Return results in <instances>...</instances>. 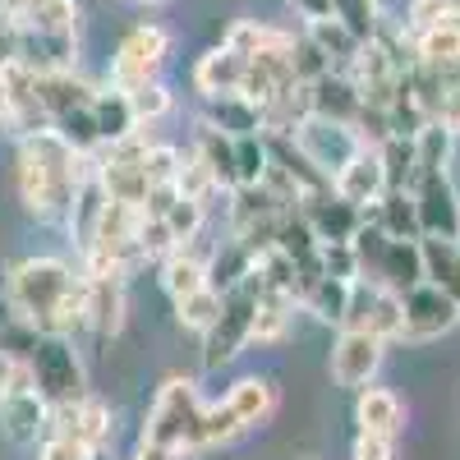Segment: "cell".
<instances>
[{
    "label": "cell",
    "mask_w": 460,
    "mask_h": 460,
    "mask_svg": "<svg viewBox=\"0 0 460 460\" xmlns=\"http://www.w3.org/2000/svg\"><path fill=\"white\" fill-rule=\"evenodd\" d=\"M10 314L47 336H74L88 323V272L65 258H23L5 272Z\"/></svg>",
    "instance_id": "obj_1"
},
{
    "label": "cell",
    "mask_w": 460,
    "mask_h": 460,
    "mask_svg": "<svg viewBox=\"0 0 460 460\" xmlns=\"http://www.w3.org/2000/svg\"><path fill=\"white\" fill-rule=\"evenodd\" d=\"M97 175V157H79L56 129L28 134L19 138V157H14V189L19 203L28 208V217L37 221H69L74 194L79 184Z\"/></svg>",
    "instance_id": "obj_2"
},
{
    "label": "cell",
    "mask_w": 460,
    "mask_h": 460,
    "mask_svg": "<svg viewBox=\"0 0 460 460\" xmlns=\"http://www.w3.org/2000/svg\"><path fill=\"white\" fill-rule=\"evenodd\" d=\"M203 401L194 392L189 377H166L157 401H152L147 419H143V442H157V447H171L180 456L199 451V438H203Z\"/></svg>",
    "instance_id": "obj_3"
},
{
    "label": "cell",
    "mask_w": 460,
    "mask_h": 460,
    "mask_svg": "<svg viewBox=\"0 0 460 460\" xmlns=\"http://www.w3.org/2000/svg\"><path fill=\"white\" fill-rule=\"evenodd\" d=\"M23 368L32 377V387L42 392V401L51 410L60 405H74L88 396V377H84V364H79V350H74V336H47L37 332L28 355H23Z\"/></svg>",
    "instance_id": "obj_4"
},
{
    "label": "cell",
    "mask_w": 460,
    "mask_h": 460,
    "mask_svg": "<svg viewBox=\"0 0 460 460\" xmlns=\"http://www.w3.org/2000/svg\"><path fill=\"white\" fill-rule=\"evenodd\" d=\"M359 253V281H373L392 295H405L424 281V253L419 240H387L377 226L364 221V230L350 240Z\"/></svg>",
    "instance_id": "obj_5"
},
{
    "label": "cell",
    "mask_w": 460,
    "mask_h": 460,
    "mask_svg": "<svg viewBox=\"0 0 460 460\" xmlns=\"http://www.w3.org/2000/svg\"><path fill=\"white\" fill-rule=\"evenodd\" d=\"M0 433L14 447H42L51 438V405L23 364H0Z\"/></svg>",
    "instance_id": "obj_6"
},
{
    "label": "cell",
    "mask_w": 460,
    "mask_h": 460,
    "mask_svg": "<svg viewBox=\"0 0 460 460\" xmlns=\"http://www.w3.org/2000/svg\"><path fill=\"white\" fill-rule=\"evenodd\" d=\"M166 56H171V32L162 23H134L111 56V88L138 93L147 84H157Z\"/></svg>",
    "instance_id": "obj_7"
},
{
    "label": "cell",
    "mask_w": 460,
    "mask_h": 460,
    "mask_svg": "<svg viewBox=\"0 0 460 460\" xmlns=\"http://www.w3.org/2000/svg\"><path fill=\"white\" fill-rule=\"evenodd\" d=\"M258 286H253V277L244 281V286H235V290H226V299H221V318L203 332V368L212 373V368H221V364H230L244 345L253 341V318H258Z\"/></svg>",
    "instance_id": "obj_8"
},
{
    "label": "cell",
    "mask_w": 460,
    "mask_h": 460,
    "mask_svg": "<svg viewBox=\"0 0 460 460\" xmlns=\"http://www.w3.org/2000/svg\"><path fill=\"white\" fill-rule=\"evenodd\" d=\"M304 157H309V166L327 180H336L345 166L355 162V152L364 147L359 129L355 125H341V120H318V115H309L295 134H286Z\"/></svg>",
    "instance_id": "obj_9"
},
{
    "label": "cell",
    "mask_w": 460,
    "mask_h": 460,
    "mask_svg": "<svg viewBox=\"0 0 460 460\" xmlns=\"http://www.w3.org/2000/svg\"><path fill=\"white\" fill-rule=\"evenodd\" d=\"M414 217H419V240L438 235V240H460V189L451 171H424L410 184Z\"/></svg>",
    "instance_id": "obj_10"
},
{
    "label": "cell",
    "mask_w": 460,
    "mask_h": 460,
    "mask_svg": "<svg viewBox=\"0 0 460 460\" xmlns=\"http://www.w3.org/2000/svg\"><path fill=\"white\" fill-rule=\"evenodd\" d=\"M456 327H460V309H456V299H447L438 286L419 281L414 290L401 295V341L424 345V341H438Z\"/></svg>",
    "instance_id": "obj_11"
},
{
    "label": "cell",
    "mask_w": 460,
    "mask_h": 460,
    "mask_svg": "<svg viewBox=\"0 0 460 460\" xmlns=\"http://www.w3.org/2000/svg\"><path fill=\"white\" fill-rule=\"evenodd\" d=\"M382 350H387V341H377L368 332H355V327H341L336 345H332V382L345 392H359L377 377L382 368Z\"/></svg>",
    "instance_id": "obj_12"
},
{
    "label": "cell",
    "mask_w": 460,
    "mask_h": 460,
    "mask_svg": "<svg viewBox=\"0 0 460 460\" xmlns=\"http://www.w3.org/2000/svg\"><path fill=\"white\" fill-rule=\"evenodd\" d=\"M341 327L368 332L377 341H401V295L382 290L373 281H355L350 286V309H345Z\"/></svg>",
    "instance_id": "obj_13"
},
{
    "label": "cell",
    "mask_w": 460,
    "mask_h": 460,
    "mask_svg": "<svg viewBox=\"0 0 460 460\" xmlns=\"http://www.w3.org/2000/svg\"><path fill=\"white\" fill-rule=\"evenodd\" d=\"M51 438L74 442L84 456L106 451V442H111V410H106V401L84 396V401H74V405L51 410Z\"/></svg>",
    "instance_id": "obj_14"
},
{
    "label": "cell",
    "mask_w": 460,
    "mask_h": 460,
    "mask_svg": "<svg viewBox=\"0 0 460 460\" xmlns=\"http://www.w3.org/2000/svg\"><path fill=\"white\" fill-rule=\"evenodd\" d=\"M299 217L309 221V230L318 235V244H350L364 230V208L345 203L341 194H309L299 199Z\"/></svg>",
    "instance_id": "obj_15"
},
{
    "label": "cell",
    "mask_w": 460,
    "mask_h": 460,
    "mask_svg": "<svg viewBox=\"0 0 460 460\" xmlns=\"http://www.w3.org/2000/svg\"><path fill=\"white\" fill-rule=\"evenodd\" d=\"M244 69H249V56H240L235 47H212L199 56L194 65V88L203 93V102H217V97H235L244 93Z\"/></svg>",
    "instance_id": "obj_16"
},
{
    "label": "cell",
    "mask_w": 460,
    "mask_h": 460,
    "mask_svg": "<svg viewBox=\"0 0 460 460\" xmlns=\"http://www.w3.org/2000/svg\"><path fill=\"white\" fill-rule=\"evenodd\" d=\"M332 194H341L345 203H355V208H364V212H368L382 194H387V171H382V157H377L373 143H364V147L355 152V162L332 180Z\"/></svg>",
    "instance_id": "obj_17"
},
{
    "label": "cell",
    "mask_w": 460,
    "mask_h": 460,
    "mask_svg": "<svg viewBox=\"0 0 460 460\" xmlns=\"http://www.w3.org/2000/svg\"><path fill=\"white\" fill-rule=\"evenodd\" d=\"M304 88H309V115H318V120H341V125L359 120L364 102H359V93H355V84H350L345 69H327L323 79L304 84Z\"/></svg>",
    "instance_id": "obj_18"
},
{
    "label": "cell",
    "mask_w": 460,
    "mask_h": 460,
    "mask_svg": "<svg viewBox=\"0 0 460 460\" xmlns=\"http://www.w3.org/2000/svg\"><path fill=\"white\" fill-rule=\"evenodd\" d=\"M74 32H37V28H19V65H28L32 74H60L74 69Z\"/></svg>",
    "instance_id": "obj_19"
},
{
    "label": "cell",
    "mask_w": 460,
    "mask_h": 460,
    "mask_svg": "<svg viewBox=\"0 0 460 460\" xmlns=\"http://www.w3.org/2000/svg\"><path fill=\"white\" fill-rule=\"evenodd\" d=\"M226 405L230 414L240 419V429H262L267 419L277 414V382L272 377H262V373H244L230 382V392H226Z\"/></svg>",
    "instance_id": "obj_20"
},
{
    "label": "cell",
    "mask_w": 460,
    "mask_h": 460,
    "mask_svg": "<svg viewBox=\"0 0 460 460\" xmlns=\"http://www.w3.org/2000/svg\"><path fill=\"white\" fill-rule=\"evenodd\" d=\"M355 424H359V433H387V438H396L401 429H405V405H401V396L392 392V387H359L355 392Z\"/></svg>",
    "instance_id": "obj_21"
},
{
    "label": "cell",
    "mask_w": 460,
    "mask_h": 460,
    "mask_svg": "<svg viewBox=\"0 0 460 460\" xmlns=\"http://www.w3.org/2000/svg\"><path fill=\"white\" fill-rule=\"evenodd\" d=\"M208 262H212V258L199 253L194 244H180V249H171V253L162 258V277H157V281H162V290L171 295V304L208 286Z\"/></svg>",
    "instance_id": "obj_22"
},
{
    "label": "cell",
    "mask_w": 460,
    "mask_h": 460,
    "mask_svg": "<svg viewBox=\"0 0 460 460\" xmlns=\"http://www.w3.org/2000/svg\"><path fill=\"white\" fill-rule=\"evenodd\" d=\"M97 336H115L125 327V281L120 277H88V323Z\"/></svg>",
    "instance_id": "obj_23"
},
{
    "label": "cell",
    "mask_w": 460,
    "mask_h": 460,
    "mask_svg": "<svg viewBox=\"0 0 460 460\" xmlns=\"http://www.w3.org/2000/svg\"><path fill=\"white\" fill-rule=\"evenodd\" d=\"M419 253H424V281L438 286L447 299H456V309H460V240L424 235Z\"/></svg>",
    "instance_id": "obj_24"
},
{
    "label": "cell",
    "mask_w": 460,
    "mask_h": 460,
    "mask_svg": "<svg viewBox=\"0 0 460 460\" xmlns=\"http://www.w3.org/2000/svg\"><path fill=\"white\" fill-rule=\"evenodd\" d=\"M97 88H88L74 69H60V74H37V102L51 115H65V111H79V106H93Z\"/></svg>",
    "instance_id": "obj_25"
},
{
    "label": "cell",
    "mask_w": 460,
    "mask_h": 460,
    "mask_svg": "<svg viewBox=\"0 0 460 460\" xmlns=\"http://www.w3.org/2000/svg\"><path fill=\"white\" fill-rule=\"evenodd\" d=\"M368 226H377L387 240H419V217H414V199H410V189H387L373 212H364Z\"/></svg>",
    "instance_id": "obj_26"
},
{
    "label": "cell",
    "mask_w": 460,
    "mask_h": 460,
    "mask_svg": "<svg viewBox=\"0 0 460 460\" xmlns=\"http://www.w3.org/2000/svg\"><path fill=\"white\" fill-rule=\"evenodd\" d=\"M93 120H97V134H102V147H115L125 143L129 134H138V120H134V106H129V93H97L93 97Z\"/></svg>",
    "instance_id": "obj_27"
},
{
    "label": "cell",
    "mask_w": 460,
    "mask_h": 460,
    "mask_svg": "<svg viewBox=\"0 0 460 460\" xmlns=\"http://www.w3.org/2000/svg\"><path fill=\"white\" fill-rule=\"evenodd\" d=\"M203 125H212V129H221V134H230V138H244V134H262V106L258 102H249V97H217V102H208V120Z\"/></svg>",
    "instance_id": "obj_28"
},
{
    "label": "cell",
    "mask_w": 460,
    "mask_h": 460,
    "mask_svg": "<svg viewBox=\"0 0 460 460\" xmlns=\"http://www.w3.org/2000/svg\"><path fill=\"white\" fill-rule=\"evenodd\" d=\"M194 152L203 157V166L212 171V180L221 189H240V175H235V138L212 129V125H199L194 134Z\"/></svg>",
    "instance_id": "obj_29"
},
{
    "label": "cell",
    "mask_w": 460,
    "mask_h": 460,
    "mask_svg": "<svg viewBox=\"0 0 460 460\" xmlns=\"http://www.w3.org/2000/svg\"><path fill=\"white\" fill-rule=\"evenodd\" d=\"M350 286L355 281H332V277H314L299 286V304L323 323H345V309H350Z\"/></svg>",
    "instance_id": "obj_30"
},
{
    "label": "cell",
    "mask_w": 460,
    "mask_h": 460,
    "mask_svg": "<svg viewBox=\"0 0 460 460\" xmlns=\"http://www.w3.org/2000/svg\"><path fill=\"white\" fill-rule=\"evenodd\" d=\"M51 129L79 152V157H97L102 152V134H97V120H93V106H79V111H65L51 120Z\"/></svg>",
    "instance_id": "obj_31"
},
{
    "label": "cell",
    "mask_w": 460,
    "mask_h": 460,
    "mask_svg": "<svg viewBox=\"0 0 460 460\" xmlns=\"http://www.w3.org/2000/svg\"><path fill=\"white\" fill-rule=\"evenodd\" d=\"M332 19L355 37V42H373L382 32V5L377 0H332Z\"/></svg>",
    "instance_id": "obj_32"
},
{
    "label": "cell",
    "mask_w": 460,
    "mask_h": 460,
    "mask_svg": "<svg viewBox=\"0 0 460 460\" xmlns=\"http://www.w3.org/2000/svg\"><path fill=\"white\" fill-rule=\"evenodd\" d=\"M290 318H295V299L290 295H258V318H253V341L258 345H272L290 332ZM249 341V345H253Z\"/></svg>",
    "instance_id": "obj_33"
},
{
    "label": "cell",
    "mask_w": 460,
    "mask_h": 460,
    "mask_svg": "<svg viewBox=\"0 0 460 460\" xmlns=\"http://www.w3.org/2000/svg\"><path fill=\"white\" fill-rule=\"evenodd\" d=\"M304 37H309V42L332 60V69H336V65H350V60H355V51L364 47V42H355V37L345 32L336 19H314L309 28H304Z\"/></svg>",
    "instance_id": "obj_34"
},
{
    "label": "cell",
    "mask_w": 460,
    "mask_h": 460,
    "mask_svg": "<svg viewBox=\"0 0 460 460\" xmlns=\"http://www.w3.org/2000/svg\"><path fill=\"white\" fill-rule=\"evenodd\" d=\"M221 290L217 286H203V290H194V295H184V299H175V318H180V327L184 332H208L217 318H221Z\"/></svg>",
    "instance_id": "obj_35"
},
{
    "label": "cell",
    "mask_w": 460,
    "mask_h": 460,
    "mask_svg": "<svg viewBox=\"0 0 460 460\" xmlns=\"http://www.w3.org/2000/svg\"><path fill=\"white\" fill-rule=\"evenodd\" d=\"M19 28H37V32H74V28H79V5H74V0H32L28 14L19 19Z\"/></svg>",
    "instance_id": "obj_36"
},
{
    "label": "cell",
    "mask_w": 460,
    "mask_h": 460,
    "mask_svg": "<svg viewBox=\"0 0 460 460\" xmlns=\"http://www.w3.org/2000/svg\"><path fill=\"white\" fill-rule=\"evenodd\" d=\"M226 47H235L240 56H258V51H277V47H290V37L267 28V23H253V19H235L226 32Z\"/></svg>",
    "instance_id": "obj_37"
},
{
    "label": "cell",
    "mask_w": 460,
    "mask_h": 460,
    "mask_svg": "<svg viewBox=\"0 0 460 460\" xmlns=\"http://www.w3.org/2000/svg\"><path fill=\"white\" fill-rule=\"evenodd\" d=\"M157 221H166V230H171V240H175V244H194V240L203 235L208 208H203V203H189V199H175L171 212L157 217Z\"/></svg>",
    "instance_id": "obj_38"
},
{
    "label": "cell",
    "mask_w": 460,
    "mask_h": 460,
    "mask_svg": "<svg viewBox=\"0 0 460 460\" xmlns=\"http://www.w3.org/2000/svg\"><path fill=\"white\" fill-rule=\"evenodd\" d=\"M235 175H240V184H262V175H267V138L262 134L235 138Z\"/></svg>",
    "instance_id": "obj_39"
},
{
    "label": "cell",
    "mask_w": 460,
    "mask_h": 460,
    "mask_svg": "<svg viewBox=\"0 0 460 460\" xmlns=\"http://www.w3.org/2000/svg\"><path fill=\"white\" fill-rule=\"evenodd\" d=\"M240 433H244V429H240V419L230 414L226 401H217V405L203 410V438H199V451H203V447H226V442H235Z\"/></svg>",
    "instance_id": "obj_40"
},
{
    "label": "cell",
    "mask_w": 460,
    "mask_h": 460,
    "mask_svg": "<svg viewBox=\"0 0 460 460\" xmlns=\"http://www.w3.org/2000/svg\"><path fill=\"white\" fill-rule=\"evenodd\" d=\"M318 272L332 281H359V253L355 244H323L318 249Z\"/></svg>",
    "instance_id": "obj_41"
},
{
    "label": "cell",
    "mask_w": 460,
    "mask_h": 460,
    "mask_svg": "<svg viewBox=\"0 0 460 460\" xmlns=\"http://www.w3.org/2000/svg\"><path fill=\"white\" fill-rule=\"evenodd\" d=\"M129 106H134V120H138L143 129H152V125H157L162 115L171 111V93H166V84L157 79V84H147V88L129 93Z\"/></svg>",
    "instance_id": "obj_42"
},
{
    "label": "cell",
    "mask_w": 460,
    "mask_h": 460,
    "mask_svg": "<svg viewBox=\"0 0 460 460\" xmlns=\"http://www.w3.org/2000/svg\"><path fill=\"white\" fill-rule=\"evenodd\" d=\"M290 65H295V79L299 84H314V79H323V74L332 69V60L309 42V37H295V42H290Z\"/></svg>",
    "instance_id": "obj_43"
},
{
    "label": "cell",
    "mask_w": 460,
    "mask_h": 460,
    "mask_svg": "<svg viewBox=\"0 0 460 460\" xmlns=\"http://www.w3.org/2000/svg\"><path fill=\"white\" fill-rule=\"evenodd\" d=\"M143 171H147V184H175V171H180V152L166 147V143H152L143 152Z\"/></svg>",
    "instance_id": "obj_44"
},
{
    "label": "cell",
    "mask_w": 460,
    "mask_h": 460,
    "mask_svg": "<svg viewBox=\"0 0 460 460\" xmlns=\"http://www.w3.org/2000/svg\"><path fill=\"white\" fill-rule=\"evenodd\" d=\"M456 19H460V0H410V32L429 23H456Z\"/></svg>",
    "instance_id": "obj_45"
},
{
    "label": "cell",
    "mask_w": 460,
    "mask_h": 460,
    "mask_svg": "<svg viewBox=\"0 0 460 460\" xmlns=\"http://www.w3.org/2000/svg\"><path fill=\"white\" fill-rule=\"evenodd\" d=\"M350 460H396V438H387V433H355Z\"/></svg>",
    "instance_id": "obj_46"
},
{
    "label": "cell",
    "mask_w": 460,
    "mask_h": 460,
    "mask_svg": "<svg viewBox=\"0 0 460 460\" xmlns=\"http://www.w3.org/2000/svg\"><path fill=\"white\" fill-rule=\"evenodd\" d=\"M37 460H88V456L74 447V442H65V438H47V442H42V456H37Z\"/></svg>",
    "instance_id": "obj_47"
},
{
    "label": "cell",
    "mask_w": 460,
    "mask_h": 460,
    "mask_svg": "<svg viewBox=\"0 0 460 460\" xmlns=\"http://www.w3.org/2000/svg\"><path fill=\"white\" fill-rule=\"evenodd\" d=\"M290 5L304 14V23H314V19H332V0H290Z\"/></svg>",
    "instance_id": "obj_48"
},
{
    "label": "cell",
    "mask_w": 460,
    "mask_h": 460,
    "mask_svg": "<svg viewBox=\"0 0 460 460\" xmlns=\"http://www.w3.org/2000/svg\"><path fill=\"white\" fill-rule=\"evenodd\" d=\"M134 460H184V456H180V451H171V447H157V442H143V438H138Z\"/></svg>",
    "instance_id": "obj_49"
},
{
    "label": "cell",
    "mask_w": 460,
    "mask_h": 460,
    "mask_svg": "<svg viewBox=\"0 0 460 460\" xmlns=\"http://www.w3.org/2000/svg\"><path fill=\"white\" fill-rule=\"evenodd\" d=\"M10 323H14V314H10V299H5V277H0V341H5Z\"/></svg>",
    "instance_id": "obj_50"
},
{
    "label": "cell",
    "mask_w": 460,
    "mask_h": 460,
    "mask_svg": "<svg viewBox=\"0 0 460 460\" xmlns=\"http://www.w3.org/2000/svg\"><path fill=\"white\" fill-rule=\"evenodd\" d=\"M0 125H5V93H0Z\"/></svg>",
    "instance_id": "obj_51"
},
{
    "label": "cell",
    "mask_w": 460,
    "mask_h": 460,
    "mask_svg": "<svg viewBox=\"0 0 460 460\" xmlns=\"http://www.w3.org/2000/svg\"><path fill=\"white\" fill-rule=\"evenodd\" d=\"M138 5H166V0H138Z\"/></svg>",
    "instance_id": "obj_52"
},
{
    "label": "cell",
    "mask_w": 460,
    "mask_h": 460,
    "mask_svg": "<svg viewBox=\"0 0 460 460\" xmlns=\"http://www.w3.org/2000/svg\"><path fill=\"white\" fill-rule=\"evenodd\" d=\"M88 460H106V451H97V456H88Z\"/></svg>",
    "instance_id": "obj_53"
}]
</instances>
